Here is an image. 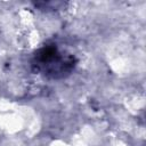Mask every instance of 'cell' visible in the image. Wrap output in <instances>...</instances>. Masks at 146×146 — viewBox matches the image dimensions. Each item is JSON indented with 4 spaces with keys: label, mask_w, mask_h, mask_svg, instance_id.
I'll list each match as a JSON object with an SVG mask.
<instances>
[{
    "label": "cell",
    "mask_w": 146,
    "mask_h": 146,
    "mask_svg": "<svg viewBox=\"0 0 146 146\" xmlns=\"http://www.w3.org/2000/svg\"><path fill=\"white\" fill-rule=\"evenodd\" d=\"M32 70L48 79H63L71 74L76 65V59L71 54H65L56 44H46L34 54Z\"/></svg>",
    "instance_id": "6da1fadb"
}]
</instances>
